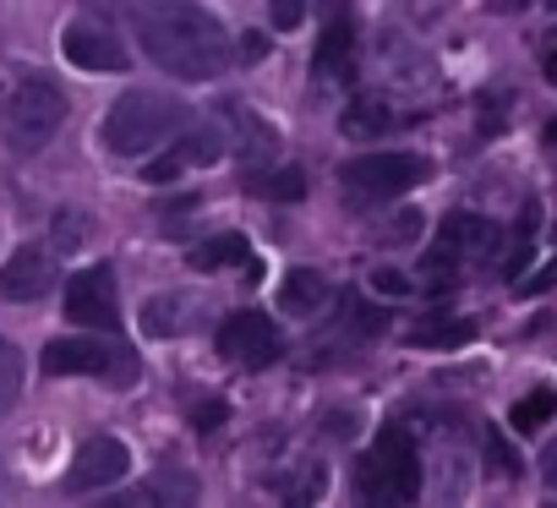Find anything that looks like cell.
Instances as JSON below:
<instances>
[{
	"label": "cell",
	"mask_w": 557,
	"mask_h": 508,
	"mask_svg": "<svg viewBox=\"0 0 557 508\" xmlns=\"http://www.w3.org/2000/svg\"><path fill=\"white\" fill-rule=\"evenodd\" d=\"M143 50L153 55V66H164L170 77H186V83H208L230 61V39H224L219 17L191 7V0H164V7H153L143 17Z\"/></svg>",
	"instance_id": "6da1fadb"
},
{
	"label": "cell",
	"mask_w": 557,
	"mask_h": 508,
	"mask_svg": "<svg viewBox=\"0 0 557 508\" xmlns=\"http://www.w3.org/2000/svg\"><path fill=\"white\" fill-rule=\"evenodd\" d=\"M181 126H186L181 99L153 94V88H132V94H121V99L110 104V115H104V143H110V153H121V159H148L153 148H164L170 137H181Z\"/></svg>",
	"instance_id": "7a4b0ae2"
},
{
	"label": "cell",
	"mask_w": 557,
	"mask_h": 508,
	"mask_svg": "<svg viewBox=\"0 0 557 508\" xmlns=\"http://www.w3.org/2000/svg\"><path fill=\"white\" fill-rule=\"evenodd\" d=\"M66 121V94L39 77V72H23L7 94H0V143L12 153H39Z\"/></svg>",
	"instance_id": "3957f363"
},
{
	"label": "cell",
	"mask_w": 557,
	"mask_h": 508,
	"mask_svg": "<svg viewBox=\"0 0 557 508\" xmlns=\"http://www.w3.org/2000/svg\"><path fill=\"white\" fill-rule=\"evenodd\" d=\"M356 475H361V492H367L372 503H410V497L421 492L416 437H410L405 426H383Z\"/></svg>",
	"instance_id": "277c9868"
},
{
	"label": "cell",
	"mask_w": 557,
	"mask_h": 508,
	"mask_svg": "<svg viewBox=\"0 0 557 508\" xmlns=\"http://www.w3.org/2000/svg\"><path fill=\"white\" fill-rule=\"evenodd\" d=\"M492 246H497V224H492V219H481V213H448V219L437 224L432 251H426V274H432L437 285H454L459 269L481 263Z\"/></svg>",
	"instance_id": "5b68a950"
},
{
	"label": "cell",
	"mask_w": 557,
	"mask_h": 508,
	"mask_svg": "<svg viewBox=\"0 0 557 508\" xmlns=\"http://www.w3.org/2000/svg\"><path fill=\"white\" fill-rule=\"evenodd\" d=\"M432 175V159L421 153H367L345 164V197L350 202H394L399 191L421 186Z\"/></svg>",
	"instance_id": "8992f818"
},
{
	"label": "cell",
	"mask_w": 557,
	"mask_h": 508,
	"mask_svg": "<svg viewBox=\"0 0 557 508\" xmlns=\"http://www.w3.org/2000/svg\"><path fill=\"white\" fill-rule=\"evenodd\" d=\"M45 372L50 377H115V383H132L137 377V361L104 339H55L45 345Z\"/></svg>",
	"instance_id": "52a82bcc"
},
{
	"label": "cell",
	"mask_w": 557,
	"mask_h": 508,
	"mask_svg": "<svg viewBox=\"0 0 557 508\" xmlns=\"http://www.w3.org/2000/svg\"><path fill=\"white\" fill-rule=\"evenodd\" d=\"M66 318L77 329H94V334L121 329V301H115V269L110 263H94L66 285Z\"/></svg>",
	"instance_id": "ba28073f"
},
{
	"label": "cell",
	"mask_w": 557,
	"mask_h": 508,
	"mask_svg": "<svg viewBox=\"0 0 557 508\" xmlns=\"http://www.w3.org/2000/svg\"><path fill=\"white\" fill-rule=\"evenodd\" d=\"M278 329L262 318V312H235V318H224L219 323V356L224 361H235V367H273L278 361Z\"/></svg>",
	"instance_id": "9c48e42d"
},
{
	"label": "cell",
	"mask_w": 557,
	"mask_h": 508,
	"mask_svg": "<svg viewBox=\"0 0 557 508\" xmlns=\"http://www.w3.org/2000/svg\"><path fill=\"white\" fill-rule=\"evenodd\" d=\"M55 258L39 246H17L7 263H0V301H45L55 290Z\"/></svg>",
	"instance_id": "30bf717a"
},
{
	"label": "cell",
	"mask_w": 557,
	"mask_h": 508,
	"mask_svg": "<svg viewBox=\"0 0 557 508\" xmlns=\"http://www.w3.org/2000/svg\"><path fill=\"white\" fill-rule=\"evenodd\" d=\"M132 470V454H126V443L121 437H88L83 448H77V459H72V470H66V486L72 492H94V486H110V481H121Z\"/></svg>",
	"instance_id": "8fae6325"
},
{
	"label": "cell",
	"mask_w": 557,
	"mask_h": 508,
	"mask_svg": "<svg viewBox=\"0 0 557 508\" xmlns=\"http://www.w3.org/2000/svg\"><path fill=\"white\" fill-rule=\"evenodd\" d=\"M61 50H66V61L83 66V72H126V45H121L110 28H99V23H83V17L66 23Z\"/></svg>",
	"instance_id": "7c38bea8"
},
{
	"label": "cell",
	"mask_w": 557,
	"mask_h": 508,
	"mask_svg": "<svg viewBox=\"0 0 557 508\" xmlns=\"http://www.w3.org/2000/svg\"><path fill=\"white\" fill-rule=\"evenodd\" d=\"M219 153H224V132H219V121H213V126H197V132H181V143H175L164 159H153L143 181H153V186H159V181H175V175H186L191 164H213Z\"/></svg>",
	"instance_id": "4fadbf2b"
},
{
	"label": "cell",
	"mask_w": 557,
	"mask_h": 508,
	"mask_svg": "<svg viewBox=\"0 0 557 508\" xmlns=\"http://www.w3.org/2000/svg\"><path fill=\"white\" fill-rule=\"evenodd\" d=\"M219 132H224V153H235V159H246V164H257V159H268V153L278 148L273 126H268L262 115H251L246 104H230V110L219 115Z\"/></svg>",
	"instance_id": "5bb4252c"
},
{
	"label": "cell",
	"mask_w": 557,
	"mask_h": 508,
	"mask_svg": "<svg viewBox=\"0 0 557 508\" xmlns=\"http://www.w3.org/2000/svg\"><path fill=\"white\" fill-rule=\"evenodd\" d=\"M312 72H318V83H345V88H350V72H356V34H350L345 17L323 28V45H318Z\"/></svg>",
	"instance_id": "9a60e30c"
},
{
	"label": "cell",
	"mask_w": 557,
	"mask_h": 508,
	"mask_svg": "<svg viewBox=\"0 0 557 508\" xmlns=\"http://www.w3.org/2000/svg\"><path fill=\"white\" fill-rule=\"evenodd\" d=\"M278 307H285L290 318H312L329 307V280L318 269H296L285 274V285H278Z\"/></svg>",
	"instance_id": "2e32d148"
},
{
	"label": "cell",
	"mask_w": 557,
	"mask_h": 508,
	"mask_svg": "<svg viewBox=\"0 0 557 508\" xmlns=\"http://www.w3.org/2000/svg\"><path fill=\"white\" fill-rule=\"evenodd\" d=\"M197 323V296H153L148 307H143V329L148 334H159V339H170V334H186Z\"/></svg>",
	"instance_id": "e0dca14e"
},
{
	"label": "cell",
	"mask_w": 557,
	"mask_h": 508,
	"mask_svg": "<svg viewBox=\"0 0 557 508\" xmlns=\"http://www.w3.org/2000/svg\"><path fill=\"white\" fill-rule=\"evenodd\" d=\"M251 258V246H246V235H213V240H202V246H191V269L197 274H219V269H235V263H246Z\"/></svg>",
	"instance_id": "ac0fdd59"
},
{
	"label": "cell",
	"mask_w": 557,
	"mask_h": 508,
	"mask_svg": "<svg viewBox=\"0 0 557 508\" xmlns=\"http://www.w3.org/2000/svg\"><path fill=\"white\" fill-rule=\"evenodd\" d=\"M246 191H251V197H268V202H301V197H307V175H301V170L246 175Z\"/></svg>",
	"instance_id": "d6986e66"
},
{
	"label": "cell",
	"mask_w": 557,
	"mask_h": 508,
	"mask_svg": "<svg viewBox=\"0 0 557 508\" xmlns=\"http://www.w3.org/2000/svg\"><path fill=\"white\" fill-rule=\"evenodd\" d=\"M552 416H557V394H552V388H535V394H524V399L513 405L508 421H513V432H541Z\"/></svg>",
	"instance_id": "ffe728a7"
},
{
	"label": "cell",
	"mask_w": 557,
	"mask_h": 508,
	"mask_svg": "<svg viewBox=\"0 0 557 508\" xmlns=\"http://www.w3.org/2000/svg\"><path fill=\"white\" fill-rule=\"evenodd\" d=\"M23 394V350L12 339H0V416H7Z\"/></svg>",
	"instance_id": "44dd1931"
},
{
	"label": "cell",
	"mask_w": 557,
	"mask_h": 508,
	"mask_svg": "<svg viewBox=\"0 0 557 508\" xmlns=\"http://www.w3.org/2000/svg\"><path fill=\"white\" fill-rule=\"evenodd\" d=\"M475 339V323H421V329H410V345H437V350H448V345H470Z\"/></svg>",
	"instance_id": "7402d4cb"
},
{
	"label": "cell",
	"mask_w": 557,
	"mask_h": 508,
	"mask_svg": "<svg viewBox=\"0 0 557 508\" xmlns=\"http://www.w3.org/2000/svg\"><path fill=\"white\" fill-rule=\"evenodd\" d=\"M345 137H377L383 126H388V110L383 104H372V99H356L350 110H345Z\"/></svg>",
	"instance_id": "603a6c76"
},
{
	"label": "cell",
	"mask_w": 557,
	"mask_h": 508,
	"mask_svg": "<svg viewBox=\"0 0 557 508\" xmlns=\"http://www.w3.org/2000/svg\"><path fill=\"white\" fill-rule=\"evenodd\" d=\"M530 240H535V208H524V219H519V235H513L508 258H503V280H519V274H524V263H530Z\"/></svg>",
	"instance_id": "cb8c5ba5"
},
{
	"label": "cell",
	"mask_w": 557,
	"mask_h": 508,
	"mask_svg": "<svg viewBox=\"0 0 557 508\" xmlns=\"http://www.w3.org/2000/svg\"><path fill=\"white\" fill-rule=\"evenodd\" d=\"M416 230H421V213H416V208H399L388 224H377V240H383V246H399V240H410Z\"/></svg>",
	"instance_id": "d4e9b609"
},
{
	"label": "cell",
	"mask_w": 557,
	"mask_h": 508,
	"mask_svg": "<svg viewBox=\"0 0 557 508\" xmlns=\"http://www.w3.org/2000/svg\"><path fill=\"white\" fill-rule=\"evenodd\" d=\"M486 459H492V470H497V475H519V454H513L497 432H486Z\"/></svg>",
	"instance_id": "484cf974"
},
{
	"label": "cell",
	"mask_w": 557,
	"mask_h": 508,
	"mask_svg": "<svg viewBox=\"0 0 557 508\" xmlns=\"http://www.w3.org/2000/svg\"><path fill=\"white\" fill-rule=\"evenodd\" d=\"M268 12H273V28H296L307 17V0H268Z\"/></svg>",
	"instance_id": "4316f807"
},
{
	"label": "cell",
	"mask_w": 557,
	"mask_h": 508,
	"mask_svg": "<svg viewBox=\"0 0 557 508\" xmlns=\"http://www.w3.org/2000/svg\"><path fill=\"white\" fill-rule=\"evenodd\" d=\"M541 72H546V83L557 88V28L546 34V45H541Z\"/></svg>",
	"instance_id": "83f0119b"
},
{
	"label": "cell",
	"mask_w": 557,
	"mask_h": 508,
	"mask_svg": "<svg viewBox=\"0 0 557 508\" xmlns=\"http://www.w3.org/2000/svg\"><path fill=\"white\" fill-rule=\"evenodd\" d=\"M541 481L546 486H557V437L546 443V454H541Z\"/></svg>",
	"instance_id": "f1b7e54d"
},
{
	"label": "cell",
	"mask_w": 557,
	"mask_h": 508,
	"mask_svg": "<svg viewBox=\"0 0 557 508\" xmlns=\"http://www.w3.org/2000/svg\"><path fill=\"white\" fill-rule=\"evenodd\" d=\"M257 55H268V39L262 34H246L240 39V61H257Z\"/></svg>",
	"instance_id": "f546056e"
},
{
	"label": "cell",
	"mask_w": 557,
	"mask_h": 508,
	"mask_svg": "<svg viewBox=\"0 0 557 508\" xmlns=\"http://www.w3.org/2000/svg\"><path fill=\"white\" fill-rule=\"evenodd\" d=\"M552 280H557V263H552V269H541V274H535V280H524V285H519V290H524V296H541V290H546V285H552Z\"/></svg>",
	"instance_id": "4dcf8cb0"
},
{
	"label": "cell",
	"mask_w": 557,
	"mask_h": 508,
	"mask_svg": "<svg viewBox=\"0 0 557 508\" xmlns=\"http://www.w3.org/2000/svg\"><path fill=\"white\" fill-rule=\"evenodd\" d=\"M77 219H83V213H61V240H66V246L83 235V224H77Z\"/></svg>",
	"instance_id": "1f68e13d"
},
{
	"label": "cell",
	"mask_w": 557,
	"mask_h": 508,
	"mask_svg": "<svg viewBox=\"0 0 557 508\" xmlns=\"http://www.w3.org/2000/svg\"><path fill=\"white\" fill-rule=\"evenodd\" d=\"M377 290H394V296H399V290H405V274H394V269H377Z\"/></svg>",
	"instance_id": "d6a6232c"
},
{
	"label": "cell",
	"mask_w": 557,
	"mask_h": 508,
	"mask_svg": "<svg viewBox=\"0 0 557 508\" xmlns=\"http://www.w3.org/2000/svg\"><path fill=\"white\" fill-rule=\"evenodd\" d=\"M219 421H224V405H202V410H197V426H202V432L219 426Z\"/></svg>",
	"instance_id": "836d02e7"
},
{
	"label": "cell",
	"mask_w": 557,
	"mask_h": 508,
	"mask_svg": "<svg viewBox=\"0 0 557 508\" xmlns=\"http://www.w3.org/2000/svg\"><path fill=\"white\" fill-rule=\"evenodd\" d=\"M126 7H153V0H126Z\"/></svg>",
	"instance_id": "e575fe53"
}]
</instances>
